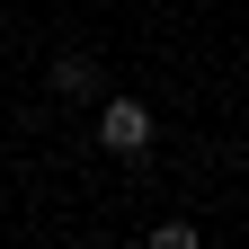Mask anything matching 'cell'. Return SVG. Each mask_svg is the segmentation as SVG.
<instances>
[{"label": "cell", "mask_w": 249, "mask_h": 249, "mask_svg": "<svg viewBox=\"0 0 249 249\" xmlns=\"http://www.w3.org/2000/svg\"><path fill=\"white\" fill-rule=\"evenodd\" d=\"M98 142L107 151H151V107L142 98H98Z\"/></svg>", "instance_id": "cell-1"}, {"label": "cell", "mask_w": 249, "mask_h": 249, "mask_svg": "<svg viewBox=\"0 0 249 249\" xmlns=\"http://www.w3.org/2000/svg\"><path fill=\"white\" fill-rule=\"evenodd\" d=\"M53 89H62V98H80V107H98V98H107L98 53H53Z\"/></svg>", "instance_id": "cell-2"}]
</instances>
